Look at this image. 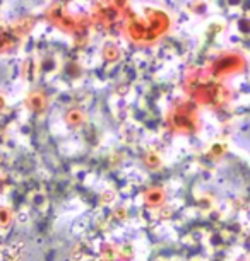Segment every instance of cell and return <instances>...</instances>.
Masks as SVG:
<instances>
[{"instance_id":"cell-12","label":"cell","mask_w":250,"mask_h":261,"mask_svg":"<svg viewBox=\"0 0 250 261\" xmlns=\"http://www.w3.org/2000/svg\"><path fill=\"white\" fill-rule=\"evenodd\" d=\"M11 220H12L11 212H9L7 208H0V225H4V227H6Z\"/></svg>"},{"instance_id":"cell-4","label":"cell","mask_w":250,"mask_h":261,"mask_svg":"<svg viewBox=\"0 0 250 261\" xmlns=\"http://www.w3.org/2000/svg\"><path fill=\"white\" fill-rule=\"evenodd\" d=\"M166 120H168V125L173 132H178V134H189V132H192L194 128V115L192 111H190L189 105H178V106H173L168 113V116H166Z\"/></svg>"},{"instance_id":"cell-2","label":"cell","mask_w":250,"mask_h":261,"mask_svg":"<svg viewBox=\"0 0 250 261\" xmlns=\"http://www.w3.org/2000/svg\"><path fill=\"white\" fill-rule=\"evenodd\" d=\"M45 21L50 24V26L57 28L58 31L71 34V36H76L77 33L82 31V26H84V19H82L79 14H74L69 11V7H65L63 4H50L45 9Z\"/></svg>"},{"instance_id":"cell-5","label":"cell","mask_w":250,"mask_h":261,"mask_svg":"<svg viewBox=\"0 0 250 261\" xmlns=\"http://www.w3.org/2000/svg\"><path fill=\"white\" fill-rule=\"evenodd\" d=\"M24 105L33 113H45L48 108V96L43 89H33L28 92Z\"/></svg>"},{"instance_id":"cell-8","label":"cell","mask_w":250,"mask_h":261,"mask_svg":"<svg viewBox=\"0 0 250 261\" xmlns=\"http://www.w3.org/2000/svg\"><path fill=\"white\" fill-rule=\"evenodd\" d=\"M84 121H86V115H84V111L79 110V108H72V110H69L65 113V123L69 126L77 128V126H81Z\"/></svg>"},{"instance_id":"cell-13","label":"cell","mask_w":250,"mask_h":261,"mask_svg":"<svg viewBox=\"0 0 250 261\" xmlns=\"http://www.w3.org/2000/svg\"><path fill=\"white\" fill-rule=\"evenodd\" d=\"M4 106H6V97H4V94L0 92V111L4 110Z\"/></svg>"},{"instance_id":"cell-11","label":"cell","mask_w":250,"mask_h":261,"mask_svg":"<svg viewBox=\"0 0 250 261\" xmlns=\"http://www.w3.org/2000/svg\"><path fill=\"white\" fill-rule=\"evenodd\" d=\"M110 2L122 16H125V14L132 9V0H110Z\"/></svg>"},{"instance_id":"cell-3","label":"cell","mask_w":250,"mask_h":261,"mask_svg":"<svg viewBox=\"0 0 250 261\" xmlns=\"http://www.w3.org/2000/svg\"><path fill=\"white\" fill-rule=\"evenodd\" d=\"M91 21L93 24H96V26L108 29L113 26V24H119L124 21V16L111 6L110 0H96L91 9Z\"/></svg>"},{"instance_id":"cell-10","label":"cell","mask_w":250,"mask_h":261,"mask_svg":"<svg viewBox=\"0 0 250 261\" xmlns=\"http://www.w3.org/2000/svg\"><path fill=\"white\" fill-rule=\"evenodd\" d=\"M165 198V195H163V191L161 190H151L146 193V203L151 205V206H156V205H160L161 201H163Z\"/></svg>"},{"instance_id":"cell-6","label":"cell","mask_w":250,"mask_h":261,"mask_svg":"<svg viewBox=\"0 0 250 261\" xmlns=\"http://www.w3.org/2000/svg\"><path fill=\"white\" fill-rule=\"evenodd\" d=\"M36 26V17L33 16H22V17H17L14 19V21L9 24V28H11V31L16 34L19 39L26 38L29 33L33 31V28Z\"/></svg>"},{"instance_id":"cell-1","label":"cell","mask_w":250,"mask_h":261,"mask_svg":"<svg viewBox=\"0 0 250 261\" xmlns=\"http://www.w3.org/2000/svg\"><path fill=\"white\" fill-rule=\"evenodd\" d=\"M175 19L163 7L146 6L141 11L130 9L122 21V36L137 48H151L168 36Z\"/></svg>"},{"instance_id":"cell-9","label":"cell","mask_w":250,"mask_h":261,"mask_svg":"<svg viewBox=\"0 0 250 261\" xmlns=\"http://www.w3.org/2000/svg\"><path fill=\"white\" fill-rule=\"evenodd\" d=\"M103 58L108 63H115L120 58V48L111 41L105 43V46H103Z\"/></svg>"},{"instance_id":"cell-7","label":"cell","mask_w":250,"mask_h":261,"mask_svg":"<svg viewBox=\"0 0 250 261\" xmlns=\"http://www.w3.org/2000/svg\"><path fill=\"white\" fill-rule=\"evenodd\" d=\"M19 41H21V39H19L16 34L11 31V28H9V26L7 28L0 26V55L14 50V48L17 46Z\"/></svg>"}]
</instances>
